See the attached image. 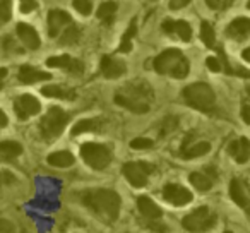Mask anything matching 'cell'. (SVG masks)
Listing matches in <instances>:
<instances>
[{"instance_id": "6", "label": "cell", "mask_w": 250, "mask_h": 233, "mask_svg": "<svg viewBox=\"0 0 250 233\" xmlns=\"http://www.w3.org/2000/svg\"><path fill=\"white\" fill-rule=\"evenodd\" d=\"M216 221H218V218H216L214 212L209 208H206V206H202V208L188 212V214L182 219V225H184L185 230H188V232H192V233H202V232L211 230L212 226L216 225Z\"/></svg>"}, {"instance_id": "18", "label": "cell", "mask_w": 250, "mask_h": 233, "mask_svg": "<svg viewBox=\"0 0 250 233\" xmlns=\"http://www.w3.org/2000/svg\"><path fill=\"white\" fill-rule=\"evenodd\" d=\"M50 74L48 72H43V70H38L31 65H22L19 69V81L22 84H35L38 81H46L50 79Z\"/></svg>"}, {"instance_id": "8", "label": "cell", "mask_w": 250, "mask_h": 233, "mask_svg": "<svg viewBox=\"0 0 250 233\" xmlns=\"http://www.w3.org/2000/svg\"><path fill=\"white\" fill-rule=\"evenodd\" d=\"M40 110H42V105L33 94H22L14 101V111L19 120H28L33 115H38Z\"/></svg>"}, {"instance_id": "33", "label": "cell", "mask_w": 250, "mask_h": 233, "mask_svg": "<svg viewBox=\"0 0 250 233\" xmlns=\"http://www.w3.org/2000/svg\"><path fill=\"white\" fill-rule=\"evenodd\" d=\"M177 126H178V119H177V117H167V119H163V122H161L160 134H161V136L171 134L175 129H177Z\"/></svg>"}, {"instance_id": "35", "label": "cell", "mask_w": 250, "mask_h": 233, "mask_svg": "<svg viewBox=\"0 0 250 233\" xmlns=\"http://www.w3.org/2000/svg\"><path fill=\"white\" fill-rule=\"evenodd\" d=\"M153 139H147V137H137V139H132L130 143V148L132 149H149L153 148Z\"/></svg>"}, {"instance_id": "13", "label": "cell", "mask_w": 250, "mask_h": 233, "mask_svg": "<svg viewBox=\"0 0 250 233\" xmlns=\"http://www.w3.org/2000/svg\"><path fill=\"white\" fill-rule=\"evenodd\" d=\"M127 72V65H125L122 60L111 59V57L104 55L101 59V74H103L106 79H118L124 74Z\"/></svg>"}, {"instance_id": "1", "label": "cell", "mask_w": 250, "mask_h": 233, "mask_svg": "<svg viewBox=\"0 0 250 233\" xmlns=\"http://www.w3.org/2000/svg\"><path fill=\"white\" fill-rule=\"evenodd\" d=\"M83 204L103 223H115L120 214V195L111 189H93L81 197Z\"/></svg>"}, {"instance_id": "15", "label": "cell", "mask_w": 250, "mask_h": 233, "mask_svg": "<svg viewBox=\"0 0 250 233\" xmlns=\"http://www.w3.org/2000/svg\"><path fill=\"white\" fill-rule=\"evenodd\" d=\"M228 153H229V156L236 161V163H240V165L247 163V161H249V156H250V143H249V139H247V137H240V139L229 143Z\"/></svg>"}, {"instance_id": "4", "label": "cell", "mask_w": 250, "mask_h": 233, "mask_svg": "<svg viewBox=\"0 0 250 233\" xmlns=\"http://www.w3.org/2000/svg\"><path fill=\"white\" fill-rule=\"evenodd\" d=\"M67 122H69V115L62 108L52 106L40 122V132H42L43 139L52 141L59 137L65 129Z\"/></svg>"}, {"instance_id": "28", "label": "cell", "mask_w": 250, "mask_h": 233, "mask_svg": "<svg viewBox=\"0 0 250 233\" xmlns=\"http://www.w3.org/2000/svg\"><path fill=\"white\" fill-rule=\"evenodd\" d=\"M188 180H190V184L194 185V187L197 189V191L208 192L209 189L212 187V182H214V178H212V177H208V175L201 173V171H194V173H190Z\"/></svg>"}, {"instance_id": "27", "label": "cell", "mask_w": 250, "mask_h": 233, "mask_svg": "<svg viewBox=\"0 0 250 233\" xmlns=\"http://www.w3.org/2000/svg\"><path fill=\"white\" fill-rule=\"evenodd\" d=\"M137 35V19L134 18L130 21V26L127 28L125 35L122 36V42H120V46H118V52L120 53H129L132 50V38Z\"/></svg>"}, {"instance_id": "34", "label": "cell", "mask_w": 250, "mask_h": 233, "mask_svg": "<svg viewBox=\"0 0 250 233\" xmlns=\"http://www.w3.org/2000/svg\"><path fill=\"white\" fill-rule=\"evenodd\" d=\"M74 9L81 16H89L93 11V0H74Z\"/></svg>"}, {"instance_id": "25", "label": "cell", "mask_w": 250, "mask_h": 233, "mask_svg": "<svg viewBox=\"0 0 250 233\" xmlns=\"http://www.w3.org/2000/svg\"><path fill=\"white\" fill-rule=\"evenodd\" d=\"M42 94L46 98H59V100H74L76 98V93L72 89H65V87L57 86V84L45 86L42 89Z\"/></svg>"}, {"instance_id": "11", "label": "cell", "mask_w": 250, "mask_h": 233, "mask_svg": "<svg viewBox=\"0 0 250 233\" xmlns=\"http://www.w3.org/2000/svg\"><path fill=\"white\" fill-rule=\"evenodd\" d=\"M69 24H72V18L65 11L53 9V11L48 12V35L52 38H59V35Z\"/></svg>"}, {"instance_id": "43", "label": "cell", "mask_w": 250, "mask_h": 233, "mask_svg": "<svg viewBox=\"0 0 250 233\" xmlns=\"http://www.w3.org/2000/svg\"><path fill=\"white\" fill-rule=\"evenodd\" d=\"M7 77V69L5 67H0V89L4 87V79Z\"/></svg>"}, {"instance_id": "37", "label": "cell", "mask_w": 250, "mask_h": 233, "mask_svg": "<svg viewBox=\"0 0 250 233\" xmlns=\"http://www.w3.org/2000/svg\"><path fill=\"white\" fill-rule=\"evenodd\" d=\"M206 65L211 72H221V62L216 57H208L206 59Z\"/></svg>"}, {"instance_id": "38", "label": "cell", "mask_w": 250, "mask_h": 233, "mask_svg": "<svg viewBox=\"0 0 250 233\" xmlns=\"http://www.w3.org/2000/svg\"><path fill=\"white\" fill-rule=\"evenodd\" d=\"M0 233H16V226L9 219H0Z\"/></svg>"}, {"instance_id": "30", "label": "cell", "mask_w": 250, "mask_h": 233, "mask_svg": "<svg viewBox=\"0 0 250 233\" xmlns=\"http://www.w3.org/2000/svg\"><path fill=\"white\" fill-rule=\"evenodd\" d=\"M79 38H81V31H79V28L74 24V22L67 26V28L59 35L60 45H74V43L79 42Z\"/></svg>"}, {"instance_id": "44", "label": "cell", "mask_w": 250, "mask_h": 233, "mask_svg": "<svg viewBox=\"0 0 250 233\" xmlns=\"http://www.w3.org/2000/svg\"><path fill=\"white\" fill-rule=\"evenodd\" d=\"M243 60H245V62H250V48L243 50Z\"/></svg>"}, {"instance_id": "40", "label": "cell", "mask_w": 250, "mask_h": 233, "mask_svg": "<svg viewBox=\"0 0 250 233\" xmlns=\"http://www.w3.org/2000/svg\"><path fill=\"white\" fill-rule=\"evenodd\" d=\"M242 117H243V122L250 124V106L247 103L242 106Z\"/></svg>"}, {"instance_id": "2", "label": "cell", "mask_w": 250, "mask_h": 233, "mask_svg": "<svg viewBox=\"0 0 250 233\" xmlns=\"http://www.w3.org/2000/svg\"><path fill=\"white\" fill-rule=\"evenodd\" d=\"M153 67L158 74L171 76L175 79H185L188 76V69H190L188 60L178 48H168L161 52L154 59Z\"/></svg>"}, {"instance_id": "47", "label": "cell", "mask_w": 250, "mask_h": 233, "mask_svg": "<svg viewBox=\"0 0 250 233\" xmlns=\"http://www.w3.org/2000/svg\"><path fill=\"white\" fill-rule=\"evenodd\" d=\"M225 233H231V232H225Z\"/></svg>"}, {"instance_id": "17", "label": "cell", "mask_w": 250, "mask_h": 233, "mask_svg": "<svg viewBox=\"0 0 250 233\" xmlns=\"http://www.w3.org/2000/svg\"><path fill=\"white\" fill-rule=\"evenodd\" d=\"M137 209L141 211V214L144 218L151 219V221H158L161 218V209L158 204H154L147 195H141L137 197Z\"/></svg>"}, {"instance_id": "39", "label": "cell", "mask_w": 250, "mask_h": 233, "mask_svg": "<svg viewBox=\"0 0 250 233\" xmlns=\"http://www.w3.org/2000/svg\"><path fill=\"white\" fill-rule=\"evenodd\" d=\"M190 2H192V0H171V2H170V9H173V11H178V9L187 7Z\"/></svg>"}, {"instance_id": "22", "label": "cell", "mask_w": 250, "mask_h": 233, "mask_svg": "<svg viewBox=\"0 0 250 233\" xmlns=\"http://www.w3.org/2000/svg\"><path fill=\"white\" fill-rule=\"evenodd\" d=\"M46 161L55 168H69L72 167L76 160H74V154L70 151H55L46 158Z\"/></svg>"}, {"instance_id": "7", "label": "cell", "mask_w": 250, "mask_h": 233, "mask_svg": "<svg viewBox=\"0 0 250 233\" xmlns=\"http://www.w3.org/2000/svg\"><path fill=\"white\" fill-rule=\"evenodd\" d=\"M154 171V165L147 163V161H130L122 167V173L127 178L132 187H144L147 184V178Z\"/></svg>"}, {"instance_id": "41", "label": "cell", "mask_w": 250, "mask_h": 233, "mask_svg": "<svg viewBox=\"0 0 250 233\" xmlns=\"http://www.w3.org/2000/svg\"><path fill=\"white\" fill-rule=\"evenodd\" d=\"M206 5H208L209 9H214V11H216V9L221 7L223 2H221V0H206Z\"/></svg>"}, {"instance_id": "46", "label": "cell", "mask_w": 250, "mask_h": 233, "mask_svg": "<svg viewBox=\"0 0 250 233\" xmlns=\"http://www.w3.org/2000/svg\"><path fill=\"white\" fill-rule=\"evenodd\" d=\"M0 185H2V175H0Z\"/></svg>"}, {"instance_id": "29", "label": "cell", "mask_w": 250, "mask_h": 233, "mask_svg": "<svg viewBox=\"0 0 250 233\" xmlns=\"http://www.w3.org/2000/svg\"><path fill=\"white\" fill-rule=\"evenodd\" d=\"M101 127V120L98 119H86V120H79L76 126L72 127V136H79L84 132H93V130H100Z\"/></svg>"}, {"instance_id": "20", "label": "cell", "mask_w": 250, "mask_h": 233, "mask_svg": "<svg viewBox=\"0 0 250 233\" xmlns=\"http://www.w3.org/2000/svg\"><path fill=\"white\" fill-rule=\"evenodd\" d=\"M250 33V21L247 18H238L229 22L228 36L233 40H245Z\"/></svg>"}, {"instance_id": "23", "label": "cell", "mask_w": 250, "mask_h": 233, "mask_svg": "<svg viewBox=\"0 0 250 233\" xmlns=\"http://www.w3.org/2000/svg\"><path fill=\"white\" fill-rule=\"evenodd\" d=\"M115 103L120 105V106L127 108V110L134 111V113H147L151 108V105H144V103H137V101L130 100V98L124 96L122 93L115 94Z\"/></svg>"}, {"instance_id": "36", "label": "cell", "mask_w": 250, "mask_h": 233, "mask_svg": "<svg viewBox=\"0 0 250 233\" xmlns=\"http://www.w3.org/2000/svg\"><path fill=\"white\" fill-rule=\"evenodd\" d=\"M36 7H38V0H21L22 14H29V12L36 11Z\"/></svg>"}, {"instance_id": "14", "label": "cell", "mask_w": 250, "mask_h": 233, "mask_svg": "<svg viewBox=\"0 0 250 233\" xmlns=\"http://www.w3.org/2000/svg\"><path fill=\"white\" fill-rule=\"evenodd\" d=\"M16 31H18L19 40H21V43L26 46V48H29V50L40 48V45H42V42H40V35L36 33V29L33 28L31 24L19 22L18 28H16Z\"/></svg>"}, {"instance_id": "24", "label": "cell", "mask_w": 250, "mask_h": 233, "mask_svg": "<svg viewBox=\"0 0 250 233\" xmlns=\"http://www.w3.org/2000/svg\"><path fill=\"white\" fill-rule=\"evenodd\" d=\"M115 12H117V2H113V0H106V2H103V4L98 7L96 16L103 24L110 26L115 19Z\"/></svg>"}, {"instance_id": "19", "label": "cell", "mask_w": 250, "mask_h": 233, "mask_svg": "<svg viewBox=\"0 0 250 233\" xmlns=\"http://www.w3.org/2000/svg\"><path fill=\"white\" fill-rule=\"evenodd\" d=\"M209 151H211V144L206 143V141H201V143L182 146L180 154L185 160H194V158H201V156H204V154H208Z\"/></svg>"}, {"instance_id": "42", "label": "cell", "mask_w": 250, "mask_h": 233, "mask_svg": "<svg viewBox=\"0 0 250 233\" xmlns=\"http://www.w3.org/2000/svg\"><path fill=\"white\" fill-rule=\"evenodd\" d=\"M9 124V119H7V115L4 113V111L0 110V129H5Z\"/></svg>"}, {"instance_id": "45", "label": "cell", "mask_w": 250, "mask_h": 233, "mask_svg": "<svg viewBox=\"0 0 250 233\" xmlns=\"http://www.w3.org/2000/svg\"><path fill=\"white\" fill-rule=\"evenodd\" d=\"M225 2H226V5H231V2H233V0H225Z\"/></svg>"}, {"instance_id": "21", "label": "cell", "mask_w": 250, "mask_h": 233, "mask_svg": "<svg viewBox=\"0 0 250 233\" xmlns=\"http://www.w3.org/2000/svg\"><path fill=\"white\" fill-rule=\"evenodd\" d=\"M229 197L231 201L235 202L236 206L245 209L247 204H249V197H247V192H245V187L242 185V182L238 178H233L229 182Z\"/></svg>"}, {"instance_id": "26", "label": "cell", "mask_w": 250, "mask_h": 233, "mask_svg": "<svg viewBox=\"0 0 250 233\" xmlns=\"http://www.w3.org/2000/svg\"><path fill=\"white\" fill-rule=\"evenodd\" d=\"M22 153V146L16 141H2L0 143V160H14Z\"/></svg>"}, {"instance_id": "12", "label": "cell", "mask_w": 250, "mask_h": 233, "mask_svg": "<svg viewBox=\"0 0 250 233\" xmlns=\"http://www.w3.org/2000/svg\"><path fill=\"white\" fill-rule=\"evenodd\" d=\"M48 67H57V69H65L70 74H83L84 65L81 60L72 59L70 55H59V57H50L46 60Z\"/></svg>"}, {"instance_id": "48", "label": "cell", "mask_w": 250, "mask_h": 233, "mask_svg": "<svg viewBox=\"0 0 250 233\" xmlns=\"http://www.w3.org/2000/svg\"><path fill=\"white\" fill-rule=\"evenodd\" d=\"M21 233H26V232H21Z\"/></svg>"}, {"instance_id": "5", "label": "cell", "mask_w": 250, "mask_h": 233, "mask_svg": "<svg viewBox=\"0 0 250 233\" xmlns=\"http://www.w3.org/2000/svg\"><path fill=\"white\" fill-rule=\"evenodd\" d=\"M81 158L89 165L93 170H103L110 165L111 151L104 144L98 143H86L81 146Z\"/></svg>"}, {"instance_id": "16", "label": "cell", "mask_w": 250, "mask_h": 233, "mask_svg": "<svg viewBox=\"0 0 250 233\" xmlns=\"http://www.w3.org/2000/svg\"><path fill=\"white\" fill-rule=\"evenodd\" d=\"M163 31L168 33V35L175 33L182 42H190L192 38V28L187 21H171V19H167L163 22Z\"/></svg>"}, {"instance_id": "31", "label": "cell", "mask_w": 250, "mask_h": 233, "mask_svg": "<svg viewBox=\"0 0 250 233\" xmlns=\"http://www.w3.org/2000/svg\"><path fill=\"white\" fill-rule=\"evenodd\" d=\"M201 38H202V42H204L206 46H214L216 35H214V29H212V26L209 24L208 21H204L201 24Z\"/></svg>"}, {"instance_id": "32", "label": "cell", "mask_w": 250, "mask_h": 233, "mask_svg": "<svg viewBox=\"0 0 250 233\" xmlns=\"http://www.w3.org/2000/svg\"><path fill=\"white\" fill-rule=\"evenodd\" d=\"M12 18V0H0V26Z\"/></svg>"}, {"instance_id": "10", "label": "cell", "mask_w": 250, "mask_h": 233, "mask_svg": "<svg viewBox=\"0 0 250 233\" xmlns=\"http://www.w3.org/2000/svg\"><path fill=\"white\" fill-rule=\"evenodd\" d=\"M124 96L130 98V100L137 101V103H144V105H151V101L154 100V93L149 87L147 83H132L125 87V91H120Z\"/></svg>"}, {"instance_id": "9", "label": "cell", "mask_w": 250, "mask_h": 233, "mask_svg": "<svg viewBox=\"0 0 250 233\" xmlns=\"http://www.w3.org/2000/svg\"><path fill=\"white\" fill-rule=\"evenodd\" d=\"M192 192L188 189H185L184 185H178V184H168L163 187V199L167 202H170L171 206H185L192 201Z\"/></svg>"}, {"instance_id": "3", "label": "cell", "mask_w": 250, "mask_h": 233, "mask_svg": "<svg viewBox=\"0 0 250 233\" xmlns=\"http://www.w3.org/2000/svg\"><path fill=\"white\" fill-rule=\"evenodd\" d=\"M184 98L188 106L201 111H211L216 105V94L212 87L206 83L188 84L184 89Z\"/></svg>"}]
</instances>
